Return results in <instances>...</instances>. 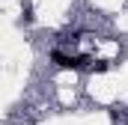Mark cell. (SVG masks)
<instances>
[{"label": "cell", "instance_id": "cell-1", "mask_svg": "<svg viewBox=\"0 0 128 125\" xmlns=\"http://www.w3.org/2000/svg\"><path fill=\"white\" fill-rule=\"evenodd\" d=\"M51 60L57 62L60 68H84V66H86V57H66V54H60V51H54Z\"/></svg>", "mask_w": 128, "mask_h": 125}]
</instances>
